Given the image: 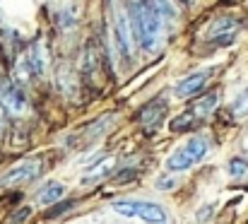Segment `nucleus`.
<instances>
[{
    "label": "nucleus",
    "instance_id": "1",
    "mask_svg": "<svg viewBox=\"0 0 248 224\" xmlns=\"http://www.w3.org/2000/svg\"><path fill=\"white\" fill-rule=\"evenodd\" d=\"M128 17H130L133 32L140 39L142 48L157 51V46L162 41V15L147 0H130L128 2Z\"/></svg>",
    "mask_w": 248,
    "mask_h": 224
},
{
    "label": "nucleus",
    "instance_id": "9",
    "mask_svg": "<svg viewBox=\"0 0 248 224\" xmlns=\"http://www.w3.org/2000/svg\"><path fill=\"white\" fill-rule=\"evenodd\" d=\"M164 113H166V104L162 99H155V101H150L147 106L140 109L138 121H140V126L145 128V133H155V130H159Z\"/></svg>",
    "mask_w": 248,
    "mask_h": 224
},
{
    "label": "nucleus",
    "instance_id": "21",
    "mask_svg": "<svg viewBox=\"0 0 248 224\" xmlns=\"http://www.w3.org/2000/svg\"><path fill=\"white\" fill-rule=\"evenodd\" d=\"M212 210H215V208H212V205H207V208H202V210H200V212H198V222H207V220H210V212H212Z\"/></svg>",
    "mask_w": 248,
    "mask_h": 224
},
{
    "label": "nucleus",
    "instance_id": "10",
    "mask_svg": "<svg viewBox=\"0 0 248 224\" xmlns=\"http://www.w3.org/2000/svg\"><path fill=\"white\" fill-rule=\"evenodd\" d=\"M212 75V70H198V73L188 75L186 80H181L178 84H176V96H195L205 84H207V77Z\"/></svg>",
    "mask_w": 248,
    "mask_h": 224
},
{
    "label": "nucleus",
    "instance_id": "6",
    "mask_svg": "<svg viewBox=\"0 0 248 224\" xmlns=\"http://www.w3.org/2000/svg\"><path fill=\"white\" fill-rule=\"evenodd\" d=\"M0 106L12 116H22L27 111V94L22 92L17 82L0 80Z\"/></svg>",
    "mask_w": 248,
    "mask_h": 224
},
{
    "label": "nucleus",
    "instance_id": "16",
    "mask_svg": "<svg viewBox=\"0 0 248 224\" xmlns=\"http://www.w3.org/2000/svg\"><path fill=\"white\" fill-rule=\"evenodd\" d=\"M232 113H234L236 118L248 116V89L246 92H241V94L234 99V104H232Z\"/></svg>",
    "mask_w": 248,
    "mask_h": 224
},
{
    "label": "nucleus",
    "instance_id": "7",
    "mask_svg": "<svg viewBox=\"0 0 248 224\" xmlns=\"http://www.w3.org/2000/svg\"><path fill=\"white\" fill-rule=\"evenodd\" d=\"M44 70H46V46L44 41H34L29 51L22 56L17 73L22 77H36V75H44Z\"/></svg>",
    "mask_w": 248,
    "mask_h": 224
},
{
    "label": "nucleus",
    "instance_id": "20",
    "mask_svg": "<svg viewBox=\"0 0 248 224\" xmlns=\"http://www.w3.org/2000/svg\"><path fill=\"white\" fill-rule=\"evenodd\" d=\"M73 208V203H65V205H58V208H53V210H48V215L46 217H58V215H63L65 210H70Z\"/></svg>",
    "mask_w": 248,
    "mask_h": 224
},
{
    "label": "nucleus",
    "instance_id": "14",
    "mask_svg": "<svg viewBox=\"0 0 248 224\" xmlns=\"http://www.w3.org/2000/svg\"><path fill=\"white\" fill-rule=\"evenodd\" d=\"M195 126H198V121H195L188 111L181 113V116H176V118L171 121V130H173V133H186V130H193Z\"/></svg>",
    "mask_w": 248,
    "mask_h": 224
},
{
    "label": "nucleus",
    "instance_id": "17",
    "mask_svg": "<svg viewBox=\"0 0 248 224\" xmlns=\"http://www.w3.org/2000/svg\"><path fill=\"white\" fill-rule=\"evenodd\" d=\"M229 174L234 176V178H246L248 176V164L244 159H232L229 161Z\"/></svg>",
    "mask_w": 248,
    "mask_h": 224
},
{
    "label": "nucleus",
    "instance_id": "8",
    "mask_svg": "<svg viewBox=\"0 0 248 224\" xmlns=\"http://www.w3.org/2000/svg\"><path fill=\"white\" fill-rule=\"evenodd\" d=\"M241 32V22L234 19V17H222V19H215L212 27H210V41L215 46H229L234 44V39L239 36Z\"/></svg>",
    "mask_w": 248,
    "mask_h": 224
},
{
    "label": "nucleus",
    "instance_id": "5",
    "mask_svg": "<svg viewBox=\"0 0 248 224\" xmlns=\"http://www.w3.org/2000/svg\"><path fill=\"white\" fill-rule=\"evenodd\" d=\"M113 29H116V41H118L121 51L128 58H133V53H135V32H133L128 10L113 7Z\"/></svg>",
    "mask_w": 248,
    "mask_h": 224
},
{
    "label": "nucleus",
    "instance_id": "12",
    "mask_svg": "<svg viewBox=\"0 0 248 224\" xmlns=\"http://www.w3.org/2000/svg\"><path fill=\"white\" fill-rule=\"evenodd\" d=\"M63 193H65V188L61 186V183H56V181H51V183H46L41 191H39V203L41 205H53V203H58L61 198H63Z\"/></svg>",
    "mask_w": 248,
    "mask_h": 224
},
{
    "label": "nucleus",
    "instance_id": "11",
    "mask_svg": "<svg viewBox=\"0 0 248 224\" xmlns=\"http://www.w3.org/2000/svg\"><path fill=\"white\" fill-rule=\"evenodd\" d=\"M217 104H219V94H217V92H207L205 96L195 99V104L188 109V113H190L198 123H202V121H207V118L215 113Z\"/></svg>",
    "mask_w": 248,
    "mask_h": 224
},
{
    "label": "nucleus",
    "instance_id": "3",
    "mask_svg": "<svg viewBox=\"0 0 248 224\" xmlns=\"http://www.w3.org/2000/svg\"><path fill=\"white\" fill-rule=\"evenodd\" d=\"M113 210L123 217H140L147 224H164L166 222V212L164 208L155 205V203H138V200H118L113 203Z\"/></svg>",
    "mask_w": 248,
    "mask_h": 224
},
{
    "label": "nucleus",
    "instance_id": "15",
    "mask_svg": "<svg viewBox=\"0 0 248 224\" xmlns=\"http://www.w3.org/2000/svg\"><path fill=\"white\" fill-rule=\"evenodd\" d=\"M162 17H176V5H173V0H147Z\"/></svg>",
    "mask_w": 248,
    "mask_h": 224
},
{
    "label": "nucleus",
    "instance_id": "19",
    "mask_svg": "<svg viewBox=\"0 0 248 224\" xmlns=\"http://www.w3.org/2000/svg\"><path fill=\"white\" fill-rule=\"evenodd\" d=\"M27 217H29V208H22L19 212H15V217H12V220H10L7 224H22L24 220H27Z\"/></svg>",
    "mask_w": 248,
    "mask_h": 224
},
{
    "label": "nucleus",
    "instance_id": "4",
    "mask_svg": "<svg viewBox=\"0 0 248 224\" xmlns=\"http://www.w3.org/2000/svg\"><path fill=\"white\" fill-rule=\"evenodd\" d=\"M41 169H44L41 159H24V161L15 164L12 169H7L2 174L0 186L2 188H12V186H19V183H29V181H34L41 174Z\"/></svg>",
    "mask_w": 248,
    "mask_h": 224
},
{
    "label": "nucleus",
    "instance_id": "2",
    "mask_svg": "<svg viewBox=\"0 0 248 224\" xmlns=\"http://www.w3.org/2000/svg\"><path fill=\"white\" fill-rule=\"evenodd\" d=\"M205 152H207V140L205 138H190L183 147H178L176 152H171V157L166 159V166L171 169V171H186V169H190L193 164H198L202 157H205Z\"/></svg>",
    "mask_w": 248,
    "mask_h": 224
},
{
    "label": "nucleus",
    "instance_id": "13",
    "mask_svg": "<svg viewBox=\"0 0 248 224\" xmlns=\"http://www.w3.org/2000/svg\"><path fill=\"white\" fill-rule=\"evenodd\" d=\"M111 126H113V113H106V116H101L99 121H94L92 126H87L84 135H87V140H94V138L104 135V133H106Z\"/></svg>",
    "mask_w": 248,
    "mask_h": 224
},
{
    "label": "nucleus",
    "instance_id": "18",
    "mask_svg": "<svg viewBox=\"0 0 248 224\" xmlns=\"http://www.w3.org/2000/svg\"><path fill=\"white\" fill-rule=\"evenodd\" d=\"M173 186H176V176H164V178L157 181V188H159V191H169V188H173Z\"/></svg>",
    "mask_w": 248,
    "mask_h": 224
}]
</instances>
